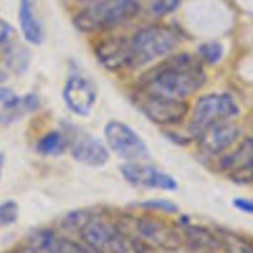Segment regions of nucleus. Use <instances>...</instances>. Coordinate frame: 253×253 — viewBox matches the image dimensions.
<instances>
[{"label":"nucleus","mask_w":253,"mask_h":253,"mask_svg":"<svg viewBox=\"0 0 253 253\" xmlns=\"http://www.w3.org/2000/svg\"><path fill=\"white\" fill-rule=\"evenodd\" d=\"M206 82L199 58L179 53L167 58L142 79L140 88L145 96L184 99L195 93Z\"/></svg>","instance_id":"1"},{"label":"nucleus","mask_w":253,"mask_h":253,"mask_svg":"<svg viewBox=\"0 0 253 253\" xmlns=\"http://www.w3.org/2000/svg\"><path fill=\"white\" fill-rule=\"evenodd\" d=\"M138 0H108L88 5L74 19L77 30L82 33H96L132 20L139 14Z\"/></svg>","instance_id":"2"},{"label":"nucleus","mask_w":253,"mask_h":253,"mask_svg":"<svg viewBox=\"0 0 253 253\" xmlns=\"http://www.w3.org/2000/svg\"><path fill=\"white\" fill-rule=\"evenodd\" d=\"M179 41L176 31L168 26L154 25L142 29L129 40L134 67L168 55L176 47Z\"/></svg>","instance_id":"3"},{"label":"nucleus","mask_w":253,"mask_h":253,"mask_svg":"<svg viewBox=\"0 0 253 253\" xmlns=\"http://www.w3.org/2000/svg\"><path fill=\"white\" fill-rule=\"evenodd\" d=\"M238 113V107L228 94H209L196 102L190 128L199 135L209 126L226 122Z\"/></svg>","instance_id":"4"},{"label":"nucleus","mask_w":253,"mask_h":253,"mask_svg":"<svg viewBox=\"0 0 253 253\" xmlns=\"http://www.w3.org/2000/svg\"><path fill=\"white\" fill-rule=\"evenodd\" d=\"M104 137L109 148L122 159L137 163L149 158L147 144L132 128L122 122H108L104 126Z\"/></svg>","instance_id":"5"},{"label":"nucleus","mask_w":253,"mask_h":253,"mask_svg":"<svg viewBox=\"0 0 253 253\" xmlns=\"http://www.w3.org/2000/svg\"><path fill=\"white\" fill-rule=\"evenodd\" d=\"M79 228L82 240L93 251L98 253H118L124 232L117 226L87 216Z\"/></svg>","instance_id":"6"},{"label":"nucleus","mask_w":253,"mask_h":253,"mask_svg":"<svg viewBox=\"0 0 253 253\" xmlns=\"http://www.w3.org/2000/svg\"><path fill=\"white\" fill-rule=\"evenodd\" d=\"M145 116L160 126H175L184 121L189 112V104L184 99L145 96L140 103Z\"/></svg>","instance_id":"7"},{"label":"nucleus","mask_w":253,"mask_h":253,"mask_svg":"<svg viewBox=\"0 0 253 253\" xmlns=\"http://www.w3.org/2000/svg\"><path fill=\"white\" fill-rule=\"evenodd\" d=\"M121 171L124 179L135 186L167 190V191H174L177 189L176 180L171 175L150 165L129 163L123 165Z\"/></svg>","instance_id":"8"},{"label":"nucleus","mask_w":253,"mask_h":253,"mask_svg":"<svg viewBox=\"0 0 253 253\" xmlns=\"http://www.w3.org/2000/svg\"><path fill=\"white\" fill-rule=\"evenodd\" d=\"M63 99L75 114L88 116L97 99L96 87L86 77L71 76L63 88Z\"/></svg>","instance_id":"9"},{"label":"nucleus","mask_w":253,"mask_h":253,"mask_svg":"<svg viewBox=\"0 0 253 253\" xmlns=\"http://www.w3.org/2000/svg\"><path fill=\"white\" fill-rule=\"evenodd\" d=\"M96 56L99 63L109 71L134 67L129 40L123 38H109L96 46Z\"/></svg>","instance_id":"10"},{"label":"nucleus","mask_w":253,"mask_h":253,"mask_svg":"<svg viewBox=\"0 0 253 253\" xmlns=\"http://www.w3.org/2000/svg\"><path fill=\"white\" fill-rule=\"evenodd\" d=\"M135 228L143 241L164 250H176L180 246V237L171 227L162 220L150 216H143L135 221Z\"/></svg>","instance_id":"11"},{"label":"nucleus","mask_w":253,"mask_h":253,"mask_svg":"<svg viewBox=\"0 0 253 253\" xmlns=\"http://www.w3.org/2000/svg\"><path fill=\"white\" fill-rule=\"evenodd\" d=\"M221 167L236 182L253 181V138L245 140L238 149L223 158Z\"/></svg>","instance_id":"12"},{"label":"nucleus","mask_w":253,"mask_h":253,"mask_svg":"<svg viewBox=\"0 0 253 253\" xmlns=\"http://www.w3.org/2000/svg\"><path fill=\"white\" fill-rule=\"evenodd\" d=\"M241 135L240 126L230 122H221L198 135L204 149L211 154H218L232 145Z\"/></svg>","instance_id":"13"},{"label":"nucleus","mask_w":253,"mask_h":253,"mask_svg":"<svg viewBox=\"0 0 253 253\" xmlns=\"http://www.w3.org/2000/svg\"><path fill=\"white\" fill-rule=\"evenodd\" d=\"M72 157L87 167H102L108 162V150L103 143L92 135L82 133L77 134L72 142Z\"/></svg>","instance_id":"14"},{"label":"nucleus","mask_w":253,"mask_h":253,"mask_svg":"<svg viewBox=\"0 0 253 253\" xmlns=\"http://www.w3.org/2000/svg\"><path fill=\"white\" fill-rule=\"evenodd\" d=\"M34 4L20 0L19 6V23L26 40L33 45H40L43 41V29L40 20L34 13Z\"/></svg>","instance_id":"15"},{"label":"nucleus","mask_w":253,"mask_h":253,"mask_svg":"<svg viewBox=\"0 0 253 253\" xmlns=\"http://www.w3.org/2000/svg\"><path fill=\"white\" fill-rule=\"evenodd\" d=\"M39 107H40V99L35 94H26L20 97L18 103L0 111V126H9L18 119L23 118L25 114L36 111Z\"/></svg>","instance_id":"16"},{"label":"nucleus","mask_w":253,"mask_h":253,"mask_svg":"<svg viewBox=\"0 0 253 253\" xmlns=\"http://www.w3.org/2000/svg\"><path fill=\"white\" fill-rule=\"evenodd\" d=\"M4 60L9 70L15 74H23L30 62V51L20 43L10 42L4 48Z\"/></svg>","instance_id":"17"},{"label":"nucleus","mask_w":253,"mask_h":253,"mask_svg":"<svg viewBox=\"0 0 253 253\" xmlns=\"http://www.w3.org/2000/svg\"><path fill=\"white\" fill-rule=\"evenodd\" d=\"M66 137L58 130L46 133L45 135L41 137V139L38 142V145H36L39 154L43 155V157H57V155L62 154L66 150Z\"/></svg>","instance_id":"18"},{"label":"nucleus","mask_w":253,"mask_h":253,"mask_svg":"<svg viewBox=\"0 0 253 253\" xmlns=\"http://www.w3.org/2000/svg\"><path fill=\"white\" fill-rule=\"evenodd\" d=\"M185 233H186V237L189 238L190 242L194 246H198V247L210 248L217 245V240L210 232L201 227H195V226L193 227L191 226V227L185 228Z\"/></svg>","instance_id":"19"},{"label":"nucleus","mask_w":253,"mask_h":253,"mask_svg":"<svg viewBox=\"0 0 253 253\" xmlns=\"http://www.w3.org/2000/svg\"><path fill=\"white\" fill-rule=\"evenodd\" d=\"M118 253H157V251L142 238H135L124 233Z\"/></svg>","instance_id":"20"},{"label":"nucleus","mask_w":253,"mask_h":253,"mask_svg":"<svg viewBox=\"0 0 253 253\" xmlns=\"http://www.w3.org/2000/svg\"><path fill=\"white\" fill-rule=\"evenodd\" d=\"M199 55L209 65L217 63L223 55V47L218 42H206L199 47Z\"/></svg>","instance_id":"21"},{"label":"nucleus","mask_w":253,"mask_h":253,"mask_svg":"<svg viewBox=\"0 0 253 253\" xmlns=\"http://www.w3.org/2000/svg\"><path fill=\"white\" fill-rule=\"evenodd\" d=\"M18 204L14 201H5V203L0 204V227L11 225L18 220Z\"/></svg>","instance_id":"22"},{"label":"nucleus","mask_w":253,"mask_h":253,"mask_svg":"<svg viewBox=\"0 0 253 253\" xmlns=\"http://www.w3.org/2000/svg\"><path fill=\"white\" fill-rule=\"evenodd\" d=\"M181 0H153L150 11L155 16H164L179 8Z\"/></svg>","instance_id":"23"},{"label":"nucleus","mask_w":253,"mask_h":253,"mask_svg":"<svg viewBox=\"0 0 253 253\" xmlns=\"http://www.w3.org/2000/svg\"><path fill=\"white\" fill-rule=\"evenodd\" d=\"M142 206L143 208L152 209V210H159L168 213L177 212V206L169 200H149L143 203Z\"/></svg>","instance_id":"24"},{"label":"nucleus","mask_w":253,"mask_h":253,"mask_svg":"<svg viewBox=\"0 0 253 253\" xmlns=\"http://www.w3.org/2000/svg\"><path fill=\"white\" fill-rule=\"evenodd\" d=\"M19 99L20 97L13 89L8 88V87H0V106L3 108L14 106L15 103H18Z\"/></svg>","instance_id":"25"},{"label":"nucleus","mask_w":253,"mask_h":253,"mask_svg":"<svg viewBox=\"0 0 253 253\" xmlns=\"http://www.w3.org/2000/svg\"><path fill=\"white\" fill-rule=\"evenodd\" d=\"M14 34H15V30H14L13 26L6 20L0 18V46L5 47L8 43H10Z\"/></svg>","instance_id":"26"},{"label":"nucleus","mask_w":253,"mask_h":253,"mask_svg":"<svg viewBox=\"0 0 253 253\" xmlns=\"http://www.w3.org/2000/svg\"><path fill=\"white\" fill-rule=\"evenodd\" d=\"M233 205L236 209L246 213H251L253 215V200H248V199L238 198L233 200Z\"/></svg>","instance_id":"27"},{"label":"nucleus","mask_w":253,"mask_h":253,"mask_svg":"<svg viewBox=\"0 0 253 253\" xmlns=\"http://www.w3.org/2000/svg\"><path fill=\"white\" fill-rule=\"evenodd\" d=\"M62 242L63 246H65V250H66V253H88L87 250H84L82 246L77 245V243L72 242V241L62 238Z\"/></svg>","instance_id":"28"},{"label":"nucleus","mask_w":253,"mask_h":253,"mask_svg":"<svg viewBox=\"0 0 253 253\" xmlns=\"http://www.w3.org/2000/svg\"><path fill=\"white\" fill-rule=\"evenodd\" d=\"M11 253H39L38 251L34 250L31 246H26V247H19L14 250Z\"/></svg>","instance_id":"29"},{"label":"nucleus","mask_w":253,"mask_h":253,"mask_svg":"<svg viewBox=\"0 0 253 253\" xmlns=\"http://www.w3.org/2000/svg\"><path fill=\"white\" fill-rule=\"evenodd\" d=\"M77 1H80V3L88 4V5H93V4L103 3V1H108V0H77Z\"/></svg>","instance_id":"30"},{"label":"nucleus","mask_w":253,"mask_h":253,"mask_svg":"<svg viewBox=\"0 0 253 253\" xmlns=\"http://www.w3.org/2000/svg\"><path fill=\"white\" fill-rule=\"evenodd\" d=\"M6 80H8V74H6L4 70H0V87H1V84H3Z\"/></svg>","instance_id":"31"},{"label":"nucleus","mask_w":253,"mask_h":253,"mask_svg":"<svg viewBox=\"0 0 253 253\" xmlns=\"http://www.w3.org/2000/svg\"><path fill=\"white\" fill-rule=\"evenodd\" d=\"M26 1H29V3H31V4H34L36 1V0H26Z\"/></svg>","instance_id":"32"},{"label":"nucleus","mask_w":253,"mask_h":253,"mask_svg":"<svg viewBox=\"0 0 253 253\" xmlns=\"http://www.w3.org/2000/svg\"><path fill=\"white\" fill-rule=\"evenodd\" d=\"M0 162H1V157H0Z\"/></svg>","instance_id":"33"}]
</instances>
